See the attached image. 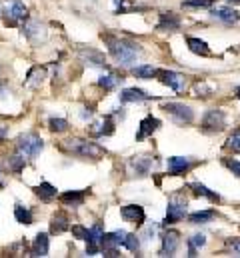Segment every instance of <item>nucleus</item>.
Here are the masks:
<instances>
[{
  "label": "nucleus",
  "instance_id": "de8ad7c7",
  "mask_svg": "<svg viewBox=\"0 0 240 258\" xmlns=\"http://www.w3.org/2000/svg\"><path fill=\"white\" fill-rule=\"evenodd\" d=\"M226 2H228V4H232V2H234V4H240V0H226Z\"/></svg>",
  "mask_w": 240,
  "mask_h": 258
},
{
  "label": "nucleus",
  "instance_id": "7ed1b4c3",
  "mask_svg": "<svg viewBox=\"0 0 240 258\" xmlns=\"http://www.w3.org/2000/svg\"><path fill=\"white\" fill-rule=\"evenodd\" d=\"M16 150L24 158H36L44 150V140L36 132H24L16 138Z\"/></svg>",
  "mask_w": 240,
  "mask_h": 258
},
{
  "label": "nucleus",
  "instance_id": "aec40b11",
  "mask_svg": "<svg viewBox=\"0 0 240 258\" xmlns=\"http://www.w3.org/2000/svg\"><path fill=\"white\" fill-rule=\"evenodd\" d=\"M126 234H128V232H124V230H114V232H110V234H102L100 248H102V250H106V248H118V246H122Z\"/></svg>",
  "mask_w": 240,
  "mask_h": 258
},
{
  "label": "nucleus",
  "instance_id": "6ab92c4d",
  "mask_svg": "<svg viewBox=\"0 0 240 258\" xmlns=\"http://www.w3.org/2000/svg\"><path fill=\"white\" fill-rule=\"evenodd\" d=\"M118 98H120V102H144V100H150V98H154V96L146 94V92L140 90V88H124L118 94Z\"/></svg>",
  "mask_w": 240,
  "mask_h": 258
},
{
  "label": "nucleus",
  "instance_id": "09e8293b",
  "mask_svg": "<svg viewBox=\"0 0 240 258\" xmlns=\"http://www.w3.org/2000/svg\"><path fill=\"white\" fill-rule=\"evenodd\" d=\"M236 98H238V100H240V86H238V88H236Z\"/></svg>",
  "mask_w": 240,
  "mask_h": 258
},
{
  "label": "nucleus",
  "instance_id": "5701e85b",
  "mask_svg": "<svg viewBox=\"0 0 240 258\" xmlns=\"http://www.w3.org/2000/svg\"><path fill=\"white\" fill-rule=\"evenodd\" d=\"M158 30H178L180 28V18L174 12H160V20L156 24Z\"/></svg>",
  "mask_w": 240,
  "mask_h": 258
},
{
  "label": "nucleus",
  "instance_id": "f03ea898",
  "mask_svg": "<svg viewBox=\"0 0 240 258\" xmlns=\"http://www.w3.org/2000/svg\"><path fill=\"white\" fill-rule=\"evenodd\" d=\"M60 148L68 154L80 156V158H90V160H100L106 154V148L88 140V138H68L60 144Z\"/></svg>",
  "mask_w": 240,
  "mask_h": 258
},
{
  "label": "nucleus",
  "instance_id": "37998d69",
  "mask_svg": "<svg viewBox=\"0 0 240 258\" xmlns=\"http://www.w3.org/2000/svg\"><path fill=\"white\" fill-rule=\"evenodd\" d=\"M196 92H198V96H200V92H204L202 96H208V94H210L212 90H210V88H208L206 84H196Z\"/></svg>",
  "mask_w": 240,
  "mask_h": 258
},
{
  "label": "nucleus",
  "instance_id": "f257e3e1",
  "mask_svg": "<svg viewBox=\"0 0 240 258\" xmlns=\"http://www.w3.org/2000/svg\"><path fill=\"white\" fill-rule=\"evenodd\" d=\"M106 46H108V52L110 56L118 62L120 66H130L132 62L138 60V56L142 54V48L138 42H130V40H122V38H116V36H102Z\"/></svg>",
  "mask_w": 240,
  "mask_h": 258
},
{
  "label": "nucleus",
  "instance_id": "20e7f679",
  "mask_svg": "<svg viewBox=\"0 0 240 258\" xmlns=\"http://www.w3.org/2000/svg\"><path fill=\"white\" fill-rule=\"evenodd\" d=\"M0 14L4 16L6 26H16L20 20L28 18V8L20 0H4V4L0 8Z\"/></svg>",
  "mask_w": 240,
  "mask_h": 258
},
{
  "label": "nucleus",
  "instance_id": "39448f33",
  "mask_svg": "<svg viewBox=\"0 0 240 258\" xmlns=\"http://www.w3.org/2000/svg\"><path fill=\"white\" fill-rule=\"evenodd\" d=\"M188 212V202L184 196L180 194H172L168 198V206H166V218H164V224H176L180 222Z\"/></svg>",
  "mask_w": 240,
  "mask_h": 258
},
{
  "label": "nucleus",
  "instance_id": "1a4fd4ad",
  "mask_svg": "<svg viewBox=\"0 0 240 258\" xmlns=\"http://www.w3.org/2000/svg\"><path fill=\"white\" fill-rule=\"evenodd\" d=\"M22 36H26L32 44H40V42L46 40L48 30L40 20H26L22 24Z\"/></svg>",
  "mask_w": 240,
  "mask_h": 258
},
{
  "label": "nucleus",
  "instance_id": "6e6552de",
  "mask_svg": "<svg viewBox=\"0 0 240 258\" xmlns=\"http://www.w3.org/2000/svg\"><path fill=\"white\" fill-rule=\"evenodd\" d=\"M154 162H156V160H154V156H150V154L132 156V158L128 160V172H130V176H138V178L148 176Z\"/></svg>",
  "mask_w": 240,
  "mask_h": 258
},
{
  "label": "nucleus",
  "instance_id": "bb28decb",
  "mask_svg": "<svg viewBox=\"0 0 240 258\" xmlns=\"http://www.w3.org/2000/svg\"><path fill=\"white\" fill-rule=\"evenodd\" d=\"M132 74L136 76V78H142V80H150V78H154L156 74H158V68L152 64H138L132 68Z\"/></svg>",
  "mask_w": 240,
  "mask_h": 258
},
{
  "label": "nucleus",
  "instance_id": "79ce46f5",
  "mask_svg": "<svg viewBox=\"0 0 240 258\" xmlns=\"http://www.w3.org/2000/svg\"><path fill=\"white\" fill-rule=\"evenodd\" d=\"M154 232H156V226H148V228L144 230L142 238H144V240H152V238H154Z\"/></svg>",
  "mask_w": 240,
  "mask_h": 258
},
{
  "label": "nucleus",
  "instance_id": "ea45409f",
  "mask_svg": "<svg viewBox=\"0 0 240 258\" xmlns=\"http://www.w3.org/2000/svg\"><path fill=\"white\" fill-rule=\"evenodd\" d=\"M226 248H228L234 256H240V238H230V240H226Z\"/></svg>",
  "mask_w": 240,
  "mask_h": 258
},
{
  "label": "nucleus",
  "instance_id": "2f4dec72",
  "mask_svg": "<svg viewBox=\"0 0 240 258\" xmlns=\"http://www.w3.org/2000/svg\"><path fill=\"white\" fill-rule=\"evenodd\" d=\"M98 126H100V128L94 132V136H98V138H100V136H112V134H114V120H112L110 114L104 116Z\"/></svg>",
  "mask_w": 240,
  "mask_h": 258
},
{
  "label": "nucleus",
  "instance_id": "0eeeda50",
  "mask_svg": "<svg viewBox=\"0 0 240 258\" xmlns=\"http://www.w3.org/2000/svg\"><path fill=\"white\" fill-rule=\"evenodd\" d=\"M162 110L176 122V124H190L194 120V110L188 104L182 102H166L162 106Z\"/></svg>",
  "mask_w": 240,
  "mask_h": 258
},
{
  "label": "nucleus",
  "instance_id": "9d476101",
  "mask_svg": "<svg viewBox=\"0 0 240 258\" xmlns=\"http://www.w3.org/2000/svg\"><path fill=\"white\" fill-rule=\"evenodd\" d=\"M158 80L162 84H166L168 88L176 90V92H182L186 88V76L180 74V72H174V70H158Z\"/></svg>",
  "mask_w": 240,
  "mask_h": 258
},
{
  "label": "nucleus",
  "instance_id": "a19ab883",
  "mask_svg": "<svg viewBox=\"0 0 240 258\" xmlns=\"http://www.w3.org/2000/svg\"><path fill=\"white\" fill-rule=\"evenodd\" d=\"M188 242H190V244H194V246L200 250V248L206 244V236H204V234H194L192 238H188Z\"/></svg>",
  "mask_w": 240,
  "mask_h": 258
},
{
  "label": "nucleus",
  "instance_id": "58836bf2",
  "mask_svg": "<svg viewBox=\"0 0 240 258\" xmlns=\"http://www.w3.org/2000/svg\"><path fill=\"white\" fill-rule=\"evenodd\" d=\"M72 234H74L78 240H86V236H88V228L82 226V224H74V226H72Z\"/></svg>",
  "mask_w": 240,
  "mask_h": 258
},
{
  "label": "nucleus",
  "instance_id": "cd10ccee",
  "mask_svg": "<svg viewBox=\"0 0 240 258\" xmlns=\"http://www.w3.org/2000/svg\"><path fill=\"white\" fill-rule=\"evenodd\" d=\"M216 216V210H200V212H194L188 216V222L190 224H208L210 220H214Z\"/></svg>",
  "mask_w": 240,
  "mask_h": 258
},
{
  "label": "nucleus",
  "instance_id": "a211bd4d",
  "mask_svg": "<svg viewBox=\"0 0 240 258\" xmlns=\"http://www.w3.org/2000/svg\"><path fill=\"white\" fill-rule=\"evenodd\" d=\"M48 248H50V242H48V234L46 232H38L32 246H30V256H48Z\"/></svg>",
  "mask_w": 240,
  "mask_h": 258
},
{
  "label": "nucleus",
  "instance_id": "e433bc0d",
  "mask_svg": "<svg viewBox=\"0 0 240 258\" xmlns=\"http://www.w3.org/2000/svg\"><path fill=\"white\" fill-rule=\"evenodd\" d=\"M48 128L52 132H66L68 130V122L64 118H50L48 120Z\"/></svg>",
  "mask_w": 240,
  "mask_h": 258
},
{
  "label": "nucleus",
  "instance_id": "412c9836",
  "mask_svg": "<svg viewBox=\"0 0 240 258\" xmlns=\"http://www.w3.org/2000/svg\"><path fill=\"white\" fill-rule=\"evenodd\" d=\"M70 228V218H68V214L66 212H54V216H52V220H50V234H62V232H66Z\"/></svg>",
  "mask_w": 240,
  "mask_h": 258
},
{
  "label": "nucleus",
  "instance_id": "423d86ee",
  "mask_svg": "<svg viewBox=\"0 0 240 258\" xmlns=\"http://www.w3.org/2000/svg\"><path fill=\"white\" fill-rule=\"evenodd\" d=\"M224 126H226V112H224V110H220V108H210V110L204 112L202 124H200L202 132H206V134H216V132L224 130Z\"/></svg>",
  "mask_w": 240,
  "mask_h": 258
},
{
  "label": "nucleus",
  "instance_id": "dca6fc26",
  "mask_svg": "<svg viewBox=\"0 0 240 258\" xmlns=\"http://www.w3.org/2000/svg\"><path fill=\"white\" fill-rule=\"evenodd\" d=\"M78 58H80L84 64L94 66V68L104 66V62H106L104 54H102L100 50H96V48H80V50H78Z\"/></svg>",
  "mask_w": 240,
  "mask_h": 258
},
{
  "label": "nucleus",
  "instance_id": "c85d7f7f",
  "mask_svg": "<svg viewBox=\"0 0 240 258\" xmlns=\"http://www.w3.org/2000/svg\"><path fill=\"white\" fill-rule=\"evenodd\" d=\"M190 188H192V192L196 194V196H204V198H208L210 202H220V196H218V194L212 192L210 188H206V186L200 184V182H192Z\"/></svg>",
  "mask_w": 240,
  "mask_h": 258
},
{
  "label": "nucleus",
  "instance_id": "72a5a7b5",
  "mask_svg": "<svg viewBox=\"0 0 240 258\" xmlns=\"http://www.w3.org/2000/svg\"><path fill=\"white\" fill-rule=\"evenodd\" d=\"M118 82H122V78L114 76V74H104V76L98 78V86L104 88V90H112V88H116Z\"/></svg>",
  "mask_w": 240,
  "mask_h": 258
},
{
  "label": "nucleus",
  "instance_id": "a878e982",
  "mask_svg": "<svg viewBox=\"0 0 240 258\" xmlns=\"http://www.w3.org/2000/svg\"><path fill=\"white\" fill-rule=\"evenodd\" d=\"M34 194H36L42 202H52V200L58 196V190H56V186H52L50 182H40V184L34 188Z\"/></svg>",
  "mask_w": 240,
  "mask_h": 258
},
{
  "label": "nucleus",
  "instance_id": "f3484780",
  "mask_svg": "<svg viewBox=\"0 0 240 258\" xmlns=\"http://www.w3.org/2000/svg\"><path fill=\"white\" fill-rule=\"evenodd\" d=\"M158 128H160V120L154 118L152 114H148L146 118L140 120V128H138V134H136V140L140 142V140H144L146 136H152Z\"/></svg>",
  "mask_w": 240,
  "mask_h": 258
},
{
  "label": "nucleus",
  "instance_id": "c9c22d12",
  "mask_svg": "<svg viewBox=\"0 0 240 258\" xmlns=\"http://www.w3.org/2000/svg\"><path fill=\"white\" fill-rule=\"evenodd\" d=\"M182 6L184 8H212L214 2L212 0H184Z\"/></svg>",
  "mask_w": 240,
  "mask_h": 258
},
{
  "label": "nucleus",
  "instance_id": "ddd939ff",
  "mask_svg": "<svg viewBox=\"0 0 240 258\" xmlns=\"http://www.w3.org/2000/svg\"><path fill=\"white\" fill-rule=\"evenodd\" d=\"M210 18L226 24V26H232L240 20V12L230 8V6H218V8H212L210 10Z\"/></svg>",
  "mask_w": 240,
  "mask_h": 258
},
{
  "label": "nucleus",
  "instance_id": "a18cd8bd",
  "mask_svg": "<svg viewBox=\"0 0 240 258\" xmlns=\"http://www.w3.org/2000/svg\"><path fill=\"white\" fill-rule=\"evenodd\" d=\"M6 134H8V130L4 128V126H0V142H2L4 138H6Z\"/></svg>",
  "mask_w": 240,
  "mask_h": 258
},
{
  "label": "nucleus",
  "instance_id": "f8f14e48",
  "mask_svg": "<svg viewBox=\"0 0 240 258\" xmlns=\"http://www.w3.org/2000/svg\"><path fill=\"white\" fill-rule=\"evenodd\" d=\"M120 216L130 222V224H136V226H142L144 220H146V214H144V208L140 204H126L120 208Z\"/></svg>",
  "mask_w": 240,
  "mask_h": 258
},
{
  "label": "nucleus",
  "instance_id": "c756f323",
  "mask_svg": "<svg viewBox=\"0 0 240 258\" xmlns=\"http://www.w3.org/2000/svg\"><path fill=\"white\" fill-rule=\"evenodd\" d=\"M24 166H26V160H24V156H22L20 152L14 154V156H8V160H6V168H8L10 172H14V174L22 172Z\"/></svg>",
  "mask_w": 240,
  "mask_h": 258
},
{
  "label": "nucleus",
  "instance_id": "7c9ffc66",
  "mask_svg": "<svg viewBox=\"0 0 240 258\" xmlns=\"http://www.w3.org/2000/svg\"><path fill=\"white\" fill-rule=\"evenodd\" d=\"M14 218L20 222V224H32V212H30V208H26V206H22V204H16L14 206Z\"/></svg>",
  "mask_w": 240,
  "mask_h": 258
},
{
  "label": "nucleus",
  "instance_id": "4c0bfd02",
  "mask_svg": "<svg viewBox=\"0 0 240 258\" xmlns=\"http://www.w3.org/2000/svg\"><path fill=\"white\" fill-rule=\"evenodd\" d=\"M222 164H224L234 176H238L240 178V160H234V158H222Z\"/></svg>",
  "mask_w": 240,
  "mask_h": 258
},
{
  "label": "nucleus",
  "instance_id": "393cba45",
  "mask_svg": "<svg viewBox=\"0 0 240 258\" xmlns=\"http://www.w3.org/2000/svg\"><path fill=\"white\" fill-rule=\"evenodd\" d=\"M186 44H188V50H190L192 54H198V56H210V54H212L210 48H208V44H206L204 40H200V38L188 36V38H186Z\"/></svg>",
  "mask_w": 240,
  "mask_h": 258
},
{
  "label": "nucleus",
  "instance_id": "c03bdc74",
  "mask_svg": "<svg viewBox=\"0 0 240 258\" xmlns=\"http://www.w3.org/2000/svg\"><path fill=\"white\" fill-rule=\"evenodd\" d=\"M92 114H94V110H92V108H84V110L80 112V118H82V120H88Z\"/></svg>",
  "mask_w": 240,
  "mask_h": 258
},
{
  "label": "nucleus",
  "instance_id": "9b49d317",
  "mask_svg": "<svg viewBox=\"0 0 240 258\" xmlns=\"http://www.w3.org/2000/svg\"><path fill=\"white\" fill-rule=\"evenodd\" d=\"M102 234H104V226L100 224V222H96L92 228H88V236H86V254L88 256H94V254H98V250H102L100 248V240H102Z\"/></svg>",
  "mask_w": 240,
  "mask_h": 258
},
{
  "label": "nucleus",
  "instance_id": "b1692460",
  "mask_svg": "<svg viewBox=\"0 0 240 258\" xmlns=\"http://www.w3.org/2000/svg\"><path fill=\"white\" fill-rule=\"evenodd\" d=\"M44 78H46V68L34 66V68H30V72L26 76V86L28 88H40L42 82H44Z\"/></svg>",
  "mask_w": 240,
  "mask_h": 258
},
{
  "label": "nucleus",
  "instance_id": "4be33fe9",
  "mask_svg": "<svg viewBox=\"0 0 240 258\" xmlns=\"http://www.w3.org/2000/svg\"><path fill=\"white\" fill-rule=\"evenodd\" d=\"M84 198H86L84 190H66V192L60 194V202L64 206H72V208L82 206L84 204Z\"/></svg>",
  "mask_w": 240,
  "mask_h": 258
},
{
  "label": "nucleus",
  "instance_id": "4468645a",
  "mask_svg": "<svg viewBox=\"0 0 240 258\" xmlns=\"http://www.w3.org/2000/svg\"><path fill=\"white\" fill-rule=\"evenodd\" d=\"M180 246V234L176 230H168L162 234V248L158 256H174Z\"/></svg>",
  "mask_w": 240,
  "mask_h": 258
},
{
  "label": "nucleus",
  "instance_id": "473e14b6",
  "mask_svg": "<svg viewBox=\"0 0 240 258\" xmlns=\"http://www.w3.org/2000/svg\"><path fill=\"white\" fill-rule=\"evenodd\" d=\"M224 148L226 150H230L232 154H240V128L232 130V134L226 138V142H224Z\"/></svg>",
  "mask_w": 240,
  "mask_h": 258
},
{
  "label": "nucleus",
  "instance_id": "49530a36",
  "mask_svg": "<svg viewBox=\"0 0 240 258\" xmlns=\"http://www.w3.org/2000/svg\"><path fill=\"white\" fill-rule=\"evenodd\" d=\"M4 94H6V90H4V88H0V98H4Z\"/></svg>",
  "mask_w": 240,
  "mask_h": 258
},
{
  "label": "nucleus",
  "instance_id": "f704fd0d",
  "mask_svg": "<svg viewBox=\"0 0 240 258\" xmlns=\"http://www.w3.org/2000/svg\"><path fill=\"white\" fill-rule=\"evenodd\" d=\"M122 246L128 248L130 252H136V254H138V250H140V236H136V234H126Z\"/></svg>",
  "mask_w": 240,
  "mask_h": 258
},
{
  "label": "nucleus",
  "instance_id": "2eb2a0df",
  "mask_svg": "<svg viewBox=\"0 0 240 258\" xmlns=\"http://www.w3.org/2000/svg\"><path fill=\"white\" fill-rule=\"evenodd\" d=\"M166 168H168L170 176H180V174H184L192 168V160L186 158V156H170L166 160Z\"/></svg>",
  "mask_w": 240,
  "mask_h": 258
}]
</instances>
